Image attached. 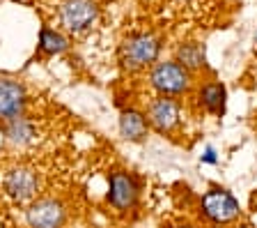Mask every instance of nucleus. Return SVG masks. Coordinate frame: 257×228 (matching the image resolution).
Wrapping results in <instances>:
<instances>
[{
  "label": "nucleus",
  "instance_id": "f257e3e1",
  "mask_svg": "<svg viewBox=\"0 0 257 228\" xmlns=\"http://www.w3.org/2000/svg\"><path fill=\"white\" fill-rule=\"evenodd\" d=\"M159 51H161V42L156 35L150 33L131 35L119 46V62L131 71L143 69V67H150L159 58Z\"/></svg>",
  "mask_w": 257,
  "mask_h": 228
},
{
  "label": "nucleus",
  "instance_id": "f03ea898",
  "mask_svg": "<svg viewBox=\"0 0 257 228\" xmlns=\"http://www.w3.org/2000/svg\"><path fill=\"white\" fill-rule=\"evenodd\" d=\"M150 83L161 97H177L191 88V71L177 60L159 62L150 71Z\"/></svg>",
  "mask_w": 257,
  "mask_h": 228
},
{
  "label": "nucleus",
  "instance_id": "7ed1b4c3",
  "mask_svg": "<svg viewBox=\"0 0 257 228\" xmlns=\"http://www.w3.org/2000/svg\"><path fill=\"white\" fill-rule=\"evenodd\" d=\"M200 207H202V214L214 221L216 226H223V223H230L234 221L236 217L241 214V207H239V201L230 191L225 189H211L202 196L200 201Z\"/></svg>",
  "mask_w": 257,
  "mask_h": 228
},
{
  "label": "nucleus",
  "instance_id": "20e7f679",
  "mask_svg": "<svg viewBox=\"0 0 257 228\" xmlns=\"http://www.w3.org/2000/svg\"><path fill=\"white\" fill-rule=\"evenodd\" d=\"M99 19V5L94 0H64L60 7V21L69 33H85Z\"/></svg>",
  "mask_w": 257,
  "mask_h": 228
},
{
  "label": "nucleus",
  "instance_id": "39448f33",
  "mask_svg": "<svg viewBox=\"0 0 257 228\" xmlns=\"http://www.w3.org/2000/svg\"><path fill=\"white\" fill-rule=\"evenodd\" d=\"M37 189H39V178L28 166H16L5 175V191L16 203L32 201L37 196Z\"/></svg>",
  "mask_w": 257,
  "mask_h": 228
},
{
  "label": "nucleus",
  "instance_id": "423d86ee",
  "mask_svg": "<svg viewBox=\"0 0 257 228\" xmlns=\"http://www.w3.org/2000/svg\"><path fill=\"white\" fill-rule=\"evenodd\" d=\"M26 219L30 228H60L64 223V207L55 198H39L28 207Z\"/></svg>",
  "mask_w": 257,
  "mask_h": 228
},
{
  "label": "nucleus",
  "instance_id": "0eeeda50",
  "mask_svg": "<svg viewBox=\"0 0 257 228\" xmlns=\"http://www.w3.org/2000/svg\"><path fill=\"white\" fill-rule=\"evenodd\" d=\"M28 104L26 88L14 79H0V120H12L23 115Z\"/></svg>",
  "mask_w": 257,
  "mask_h": 228
},
{
  "label": "nucleus",
  "instance_id": "6e6552de",
  "mask_svg": "<svg viewBox=\"0 0 257 228\" xmlns=\"http://www.w3.org/2000/svg\"><path fill=\"white\" fill-rule=\"evenodd\" d=\"M108 201H110L112 207H117V210L134 207L136 201H138V185H136V180L128 173H124V171H115V173L110 175Z\"/></svg>",
  "mask_w": 257,
  "mask_h": 228
},
{
  "label": "nucleus",
  "instance_id": "1a4fd4ad",
  "mask_svg": "<svg viewBox=\"0 0 257 228\" xmlns=\"http://www.w3.org/2000/svg\"><path fill=\"white\" fill-rule=\"evenodd\" d=\"M147 120L156 131L166 134L172 127L179 122V104L172 97H159L150 104V111H147Z\"/></svg>",
  "mask_w": 257,
  "mask_h": 228
},
{
  "label": "nucleus",
  "instance_id": "9d476101",
  "mask_svg": "<svg viewBox=\"0 0 257 228\" xmlns=\"http://www.w3.org/2000/svg\"><path fill=\"white\" fill-rule=\"evenodd\" d=\"M147 131H150V120H147V115L136 109L122 111V115H119V134H122L126 141H134V143L145 141Z\"/></svg>",
  "mask_w": 257,
  "mask_h": 228
},
{
  "label": "nucleus",
  "instance_id": "9b49d317",
  "mask_svg": "<svg viewBox=\"0 0 257 228\" xmlns=\"http://www.w3.org/2000/svg\"><path fill=\"white\" fill-rule=\"evenodd\" d=\"M5 136L7 141L14 143V145H28L35 138V125L23 115L5 120Z\"/></svg>",
  "mask_w": 257,
  "mask_h": 228
},
{
  "label": "nucleus",
  "instance_id": "f8f14e48",
  "mask_svg": "<svg viewBox=\"0 0 257 228\" xmlns=\"http://www.w3.org/2000/svg\"><path fill=\"white\" fill-rule=\"evenodd\" d=\"M200 104H202L209 113H216V115L223 113L225 111V88L216 81L202 86L200 88Z\"/></svg>",
  "mask_w": 257,
  "mask_h": 228
},
{
  "label": "nucleus",
  "instance_id": "ddd939ff",
  "mask_svg": "<svg viewBox=\"0 0 257 228\" xmlns=\"http://www.w3.org/2000/svg\"><path fill=\"white\" fill-rule=\"evenodd\" d=\"M177 62L184 65L188 71L191 69H202L204 67V49L198 42H186L177 51Z\"/></svg>",
  "mask_w": 257,
  "mask_h": 228
},
{
  "label": "nucleus",
  "instance_id": "4468645a",
  "mask_svg": "<svg viewBox=\"0 0 257 228\" xmlns=\"http://www.w3.org/2000/svg\"><path fill=\"white\" fill-rule=\"evenodd\" d=\"M39 49L48 55L62 53V51L67 49V37L55 33V30H51V28H44L42 35H39Z\"/></svg>",
  "mask_w": 257,
  "mask_h": 228
},
{
  "label": "nucleus",
  "instance_id": "2eb2a0df",
  "mask_svg": "<svg viewBox=\"0 0 257 228\" xmlns=\"http://www.w3.org/2000/svg\"><path fill=\"white\" fill-rule=\"evenodd\" d=\"M177 228H193V226H177Z\"/></svg>",
  "mask_w": 257,
  "mask_h": 228
}]
</instances>
